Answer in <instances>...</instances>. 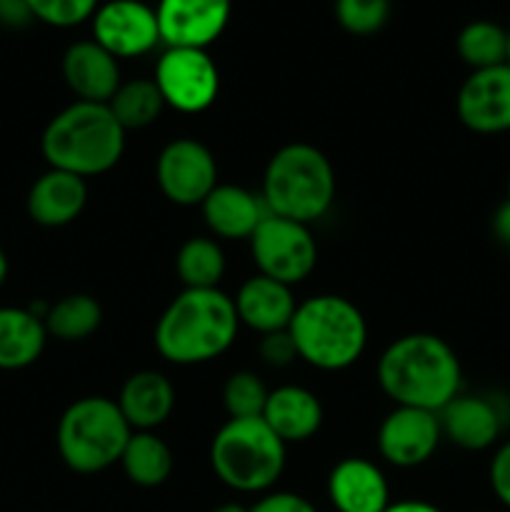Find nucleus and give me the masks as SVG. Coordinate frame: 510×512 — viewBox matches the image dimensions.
<instances>
[{"label": "nucleus", "instance_id": "1", "mask_svg": "<svg viewBox=\"0 0 510 512\" xmlns=\"http://www.w3.org/2000/svg\"><path fill=\"white\" fill-rule=\"evenodd\" d=\"M378 385L393 405L440 413L463 393V368L450 343L435 333L395 338L378 358Z\"/></svg>", "mask_w": 510, "mask_h": 512}, {"label": "nucleus", "instance_id": "2", "mask_svg": "<svg viewBox=\"0 0 510 512\" xmlns=\"http://www.w3.org/2000/svg\"><path fill=\"white\" fill-rule=\"evenodd\" d=\"M240 330L235 303L220 288H183L155 323V350L173 365H203L228 353Z\"/></svg>", "mask_w": 510, "mask_h": 512}, {"label": "nucleus", "instance_id": "3", "mask_svg": "<svg viewBox=\"0 0 510 512\" xmlns=\"http://www.w3.org/2000/svg\"><path fill=\"white\" fill-rule=\"evenodd\" d=\"M125 135L128 133L110 113L108 103L75 100L45 125L40 150L48 168L88 180L105 175L120 163Z\"/></svg>", "mask_w": 510, "mask_h": 512}, {"label": "nucleus", "instance_id": "4", "mask_svg": "<svg viewBox=\"0 0 510 512\" xmlns=\"http://www.w3.org/2000/svg\"><path fill=\"white\" fill-rule=\"evenodd\" d=\"M298 360L323 373L348 370L368 345V323L353 300L335 293L313 295L295 308L288 325Z\"/></svg>", "mask_w": 510, "mask_h": 512}, {"label": "nucleus", "instance_id": "5", "mask_svg": "<svg viewBox=\"0 0 510 512\" xmlns=\"http://www.w3.org/2000/svg\"><path fill=\"white\" fill-rule=\"evenodd\" d=\"M260 198L268 213L313 225L335 203L333 163L310 143L283 145L265 165Z\"/></svg>", "mask_w": 510, "mask_h": 512}, {"label": "nucleus", "instance_id": "6", "mask_svg": "<svg viewBox=\"0 0 510 512\" xmlns=\"http://www.w3.org/2000/svg\"><path fill=\"white\" fill-rule=\"evenodd\" d=\"M288 445L263 418H228L210 443V468L225 488L265 495L285 470Z\"/></svg>", "mask_w": 510, "mask_h": 512}, {"label": "nucleus", "instance_id": "7", "mask_svg": "<svg viewBox=\"0 0 510 512\" xmlns=\"http://www.w3.org/2000/svg\"><path fill=\"white\" fill-rule=\"evenodd\" d=\"M130 425L118 403L103 395H88L65 408L55 430L58 455L73 473L95 475L120 463L128 445Z\"/></svg>", "mask_w": 510, "mask_h": 512}, {"label": "nucleus", "instance_id": "8", "mask_svg": "<svg viewBox=\"0 0 510 512\" xmlns=\"http://www.w3.org/2000/svg\"><path fill=\"white\" fill-rule=\"evenodd\" d=\"M250 253L260 275L285 285H298L310 278L318 265V243L310 225L268 213L250 238Z\"/></svg>", "mask_w": 510, "mask_h": 512}, {"label": "nucleus", "instance_id": "9", "mask_svg": "<svg viewBox=\"0 0 510 512\" xmlns=\"http://www.w3.org/2000/svg\"><path fill=\"white\" fill-rule=\"evenodd\" d=\"M165 108L185 115L205 113L220 93V73L208 50L165 48L153 75Z\"/></svg>", "mask_w": 510, "mask_h": 512}, {"label": "nucleus", "instance_id": "10", "mask_svg": "<svg viewBox=\"0 0 510 512\" xmlns=\"http://www.w3.org/2000/svg\"><path fill=\"white\" fill-rule=\"evenodd\" d=\"M155 180L165 198L180 208H195L218 185V163L205 143L195 138H175L160 150Z\"/></svg>", "mask_w": 510, "mask_h": 512}, {"label": "nucleus", "instance_id": "11", "mask_svg": "<svg viewBox=\"0 0 510 512\" xmlns=\"http://www.w3.org/2000/svg\"><path fill=\"white\" fill-rule=\"evenodd\" d=\"M93 23V40L118 60L148 55L160 43L155 8L143 0H108L100 3Z\"/></svg>", "mask_w": 510, "mask_h": 512}, {"label": "nucleus", "instance_id": "12", "mask_svg": "<svg viewBox=\"0 0 510 512\" xmlns=\"http://www.w3.org/2000/svg\"><path fill=\"white\" fill-rule=\"evenodd\" d=\"M443 443L438 413L395 405L378 428L380 458L393 468H420Z\"/></svg>", "mask_w": 510, "mask_h": 512}, {"label": "nucleus", "instance_id": "13", "mask_svg": "<svg viewBox=\"0 0 510 512\" xmlns=\"http://www.w3.org/2000/svg\"><path fill=\"white\" fill-rule=\"evenodd\" d=\"M460 123L478 135H498L510 130V65L473 70L455 98Z\"/></svg>", "mask_w": 510, "mask_h": 512}, {"label": "nucleus", "instance_id": "14", "mask_svg": "<svg viewBox=\"0 0 510 512\" xmlns=\"http://www.w3.org/2000/svg\"><path fill=\"white\" fill-rule=\"evenodd\" d=\"M230 10L233 0H160L155 8L160 43L205 50L228 28Z\"/></svg>", "mask_w": 510, "mask_h": 512}, {"label": "nucleus", "instance_id": "15", "mask_svg": "<svg viewBox=\"0 0 510 512\" xmlns=\"http://www.w3.org/2000/svg\"><path fill=\"white\" fill-rule=\"evenodd\" d=\"M438 420L443 440H450L460 450H470V453L493 448L505 428L503 410L498 408V403L473 393L455 395L440 410Z\"/></svg>", "mask_w": 510, "mask_h": 512}, {"label": "nucleus", "instance_id": "16", "mask_svg": "<svg viewBox=\"0 0 510 512\" xmlns=\"http://www.w3.org/2000/svg\"><path fill=\"white\" fill-rule=\"evenodd\" d=\"M328 498L338 512H383L390 505V485L373 460L343 458L328 475Z\"/></svg>", "mask_w": 510, "mask_h": 512}, {"label": "nucleus", "instance_id": "17", "mask_svg": "<svg viewBox=\"0 0 510 512\" xmlns=\"http://www.w3.org/2000/svg\"><path fill=\"white\" fill-rule=\"evenodd\" d=\"M63 78L75 98L85 103H108L123 83L118 58L93 38L78 40L65 50Z\"/></svg>", "mask_w": 510, "mask_h": 512}, {"label": "nucleus", "instance_id": "18", "mask_svg": "<svg viewBox=\"0 0 510 512\" xmlns=\"http://www.w3.org/2000/svg\"><path fill=\"white\" fill-rule=\"evenodd\" d=\"M88 203V180L48 168L28 190L25 208L40 228H63L80 218Z\"/></svg>", "mask_w": 510, "mask_h": 512}, {"label": "nucleus", "instance_id": "19", "mask_svg": "<svg viewBox=\"0 0 510 512\" xmlns=\"http://www.w3.org/2000/svg\"><path fill=\"white\" fill-rule=\"evenodd\" d=\"M200 210L210 235L220 240H250L258 225L268 218L260 193L230 183L215 185Z\"/></svg>", "mask_w": 510, "mask_h": 512}, {"label": "nucleus", "instance_id": "20", "mask_svg": "<svg viewBox=\"0 0 510 512\" xmlns=\"http://www.w3.org/2000/svg\"><path fill=\"white\" fill-rule=\"evenodd\" d=\"M233 303L240 325H245V328H250L258 335L288 330L295 308H298V300L293 298L290 285L265 278L260 273L240 285Z\"/></svg>", "mask_w": 510, "mask_h": 512}, {"label": "nucleus", "instance_id": "21", "mask_svg": "<svg viewBox=\"0 0 510 512\" xmlns=\"http://www.w3.org/2000/svg\"><path fill=\"white\" fill-rule=\"evenodd\" d=\"M115 403L133 433H155L173 415L175 388L158 370H138L125 380Z\"/></svg>", "mask_w": 510, "mask_h": 512}, {"label": "nucleus", "instance_id": "22", "mask_svg": "<svg viewBox=\"0 0 510 512\" xmlns=\"http://www.w3.org/2000/svg\"><path fill=\"white\" fill-rule=\"evenodd\" d=\"M263 420L285 445L305 443L315 438L323 425V405L318 395L303 385H280L268 393Z\"/></svg>", "mask_w": 510, "mask_h": 512}, {"label": "nucleus", "instance_id": "23", "mask_svg": "<svg viewBox=\"0 0 510 512\" xmlns=\"http://www.w3.org/2000/svg\"><path fill=\"white\" fill-rule=\"evenodd\" d=\"M43 315L30 308H0V370H23L38 363L48 343Z\"/></svg>", "mask_w": 510, "mask_h": 512}, {"label": "nucleus", "instance_id": "24", "mask_svg": "<svg viewBox=\"0 0 510 512\" xmlns=\"http://www.w3.org/2000/svg\"><path fill=\"white\" fill-rule=\"evenodd\" d=\"M173 465V450L155 433H133L120 455V468L125 478L138 488H160L168 483Z\"/></svg>", "mask_w": 510, "mask_h": 512}, {"label": "nucleus", "instance_id": "25", "mask_svg": "<svg viewBox=\"0 0 510 512\" xmlns=\"http://www.w3.org/2000/svg\"><path fill=\"white\" fill-rule=\"evenodd\" d=\"M43 323L50 338L63 340V343H80V340L93 338L100 330L103 308L93 295L70 293L45 310Z\"/></svg>", "mask_w": 510, "mask_h": 512}, {"label": "nucleus", "instance_id": "26", "mask_svg": "<svg viewBox=\"0 0 510 512\" xmlns=\"http://www.w3.org/2000/svg\"><path fill=\"white\" fill-rule=\"evenodd\" d=\"M175 273L183 288H220V280L225 275V253L218 240L208 235H195L185 240L175 255Z\"/></svg>", "mask_w": 510, "mask_h": 512}, {"label": "nucleus", "instance_id": "27", "mask_svg": "<svg viewBox=\"0 0 510 512\" xmlns=\"http://www.w3.org/2000/svg\"><path fill=\"white\" fill-rule=\"evenodd\" d=\"M108 108L128 133L158 123L165 110V100L153 78H133L120 83L113 98L108 100Z\"/></svg>", "mask_w": 510, "mask_h": 512}, {"label": "nucleus", "instance_id": "28", "mask_svg": "<svg viewBox=\"0 0 510 512\" xmlns=\"http://www.w3.org/2000/svg\"><path fill=\"white\" fill-rule=\"evenodd\" d=\"M455 50L473 70L503 65L508 60V30L493 20H473L455 38Z\"/></svg>", "mask_w": 510, "mask_h": 512}, {"label": "nucleus", "instance_id": "29", "mask_svg": "<svg viewBox=\"0 0 510 512\" xmlns=\"http://www.w3.org/2000/svg\"><path fill=\"white\" fill-rule=\"evenodd\" d=\"M268 393L253 370H238L223 385V408L228 418H263Z\"/></svg>", "mask_w": 510, "mask_h": 512}, {"label": "nucleus", "instance_id": "30", "mask_svg": "<svg viewBox=\"0 0 510 512\" xmlns=\"http://www.w3.org/2000/svg\"><path fill=\"white\" fill-rule=\"evenodd\" d=\"M390 0H335V18L350 35H373L388 23Z\"/></svg>", "mask_w": 510, "mask_h": 512}, {"label": "nucleus", "instance_id": "31", "mask_svg": "<svg viewBox=\"0 0 510 512\" xmlns=\"http://www.w3.org/2000/svg\"><path fill=\"white\" fill-rule=\"evenodd\" d=\"M35 20L53 28H73L95 15L100 0H25Z\"/></svg>", "mask_w": 510, "mask_h": 512}, {"label": "nucleus", "instance_id": "32", "mask_svg": "<svg viewBox=\"0 0 510 512\" xmlns=\"http://www.w3.org/2000/svg\"><path fill=\"white\" fill-rule=\"evenodd\" d=\"M258 353H260V360H263L268 368H288L293 360H298V353H295L293 338H290L288 330L260 335Z\"/></svg>", "mask_w": 510, "mask_h": 512}, {"label": "nucleus", "instance_id": "33", "mask_svg": "<svg viewBox=\"0 0 510 512\" xmlns=\"http://www.w3.org/2000/svg\"><path fill=\"white\" fill-rule=\"evenodd\" d=\"M490 490L498 498L500 505L510 510V440H505L498 450H495L493 460L488 468Z\"/></svg>", "mask_w": 510, "mask_h": 512}, {"label": "nucleus", "instance_id": "34", "mask_svg": "<svg viewBox=\"0 0 510 512\" xmlns=\"http://www.w3.org/2000/svg\"><path fill=\"white\" fill-rule=\"evenodd\" d=\"M250 512H318L308 498L298 493H285V490H270V493L260 495L258 503Z\"/></svg>", "mask_w": 510, "mask_h": 512}, {"label": "nucleus", "instance_id": "35", "mask_svg": "<svg viewBox=\"0 0 510 512\" xmlns=\"http://www.w3.org/2000/svg\"><path fill=\"white\" fill-rule=\"evenodd\" d=\"M33 18L25 0H0V25L5 28H23Z\"/></svg>", "mask_w": 510, "mask_h": 512}, {"label": "nucleus", "instance_id": "36", "mask_svg": "<svg viewBox=\"0 0 510 512\" xmlns=\"http://www.w3.org/2000/svg\"><path fill=\"white\" fill-rule=\"evenodd\" d=\"M493 235L498 243L510 248V195L495 208L493 213Z\"/></svg>", "mask_w": 510, "mask_h": 512}, {"label": "nucleus", "instance_id": "37", "mask_svg": "<svg viewBox=\"0 0 510 512\" xmlns=\"http://www.w3.org/2000/svg\"><path fill=\"white\" fill-rule=\"evenodd\" d=\"M383 512H443V510L433 503H425V500H398V503H390Z\"/></svg>", "mask_w": 510, "mask_h": 512}, {"label": "nucleus", "instance_id": "38", "mask_svg": "<svg viewBox=\"0 0 510 512\" xmlns=\"http://www.w3.org/2000/svg\"><path fill=\"white\" fill-rule=\"evenodd\" d=\"M8 270H10V265H8V255H5L3 245H0V288H3L5 280H8Z\"/></svg>", "mask_w": 510, "mask_h": 512}, {"label": "nucleus", "instance_id": "39", "mask_svg": "<svg viewBox=\"0 0 510 512\" xmlns=\"http://www.w3.org/2000/svg\"><path fill=\"white\" fill-rule=\"evenodd\" d=\"M210 512H250V510L243 508V505H238V503H225V505H218V508L210 510Z\"/></svg>", "mask_w": 510, "mask_h": 512}, {"label": "nucleus", "instance_id": "40", "mask_svg": "<svg viewBox=\"0 0 510 512\" xmlns=\"http://www.w3.org/2000/svg\"><path fill=\"white\" fill-rule=\"evenodd\" d=\"M505 63L510 65V28H508V60H505Z\"/></svg>", "mask_w": 510, "mask_h": 512}, {"label": "nucleus", "instance_id": "41", "mask_svg": "<svg viewBox=\"0 0 510 512\" xmlns=\"http://www.w3.org/2000/svg\"><path fill=\"white\" fill-rule=\"evenodd\" d=\"M478 512H488V510H478Z\"/></svg>", "mask_w": 510, "mask_h": 512}]
</instances>
